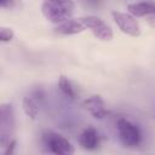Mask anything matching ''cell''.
Instances as JSON below:
<instances>
[{
  "mask_svg": "<svg viewBox=\"0 0 155 155\" xmlns=\"http://www.w3.org/2000/svg\"><path fill=\"white\" fill-rule=\"evenodd\" d=\"M75 11L73 0H44L41 4V12L44 17L54 24H59L71 18Z\"/></svg>",
  "mask_w": 155,
  "mask_h": 155,
  "instance_id": "6da1fadb",
  "label": "cell"
},
{
  "mask_svg": "<svg viewBox=\"0 0 155 155\" xmlns=\"http://www.w3.org/2000/svg\"><path fill=\"white\" fill-rule=\"evenodd\" d=\"M16 132L15 110L11 104H2L0 108V148L5 150L13 140Z\"/></svg>",
  "mask_w": 155,
  "mask_h": 155,
  "instance_id": "7a4b0ae2",
  "label": "cell"
},
{
  "mask_svg": "<svg viewBox=\"0 0 155 155\" xmlns=\"http://www.w3.org/2000/svg\"><path fill=\"white\" fill-rule=\"evenodd\" d=\"M117 134L125 147L134 148L142 142V132L139 127L126 117H120L116 122Z\"/></svg>",
  "mask_w": 155,
  "mask_h": 155,
  "instance_id": "3957f363",
  "label": "cell"
},
{
  "mask_svg": "<svg viewBox=\"0 0 155 155\" xmlns=\"http://www.w3.org/2000/svg\"><path fill=\"white\" fill-rule=\"evenodd\" d=\"M41 139L44 145H46V148L48 149V151L56 155H71L75 151L74 147L67 138L51 130L44 131L41 134Z\"/></svg>",
  "mask_w": 155,
  "mask_h": 155,
  "instance_id": "277c9868",
  "label": "cell"
},
{
  "mask_svg": "<svg viewBox=\"0 0 155 155\" xmlns=\"http://www.w3.org/2000/svg\"><path fill=\"white\" fill-rule=\"evenodd\" d=\"M91 33L101 41H110L113 39V30L110 25L97 16H85L79 18Z\"/></svg>",
  "mask_w": 155,
  "mask_h": 155,
  "instance_id": "5b68a950",
  "label": "cell"
},
{
  "mask_svg": "<svg viewBox=\"0 0 155 155\" xmlns=\"http://www.w3.org/2000/svg\"><path fill=\"white\" fill-rule=\"evenodd\" d=\"M114 22L116 23V25L119 27V29L125 33L128 36L132 38H138L140 35V27L136 19V17H133L131 13H125V12H119V11H114L111 13Z\"/></svg>",
  "mask_w": 155,
  "mask_h": 155,
  "instance_id": "8992f818",
  "label": "cell"
},
{
  "mask_svg": "<svg viewBox=\"0 0 155 155\" xmlns=\"http://www.w3.org/2000/svg\"><path fill=\"white\" fill-rule=\"evenodd\" d=\"M84 108L94 117V119H104L109 111L105 108V103L98 94H92L84 101Z\"/></svg>",
  "mask_w": 155,
  "mask_h": 155,
  "instance_id": "52a82bcc",
  "label": "cell"
},
{
  "mask_svg": "<svg viewBox=\"0 0 155 155\" xmlns=\"http://www.w3.org/2000/svg\"><path fill=\"white\" fill-rule=\"evenodd\" d=\"M99 143H101L99 134L97 130L92 126L85 128L79 137V144L81 145V148L86 150H96L99 147Z\"/></svg>",
  "mask_w": 155,
  "mask_h": 155,
  "instance_id": "ba28073f",
  "label": "cell"
},
{
  "mask_svg": "<svg viewBox=\"0 0 155 155\" xmlns=\"http://www.w3.org/2000/svg\"><path fill=\"white\" fill-rule=\"evenodd\" d=\"M85 29H86V27L80 19L69 18V19L57 24V27L54 28V31L59 35H75V34L82 33Z\"/></svg>",
  "mask_w": 155,
  "mask_h": 155,
  "instance_id": "9c48e42d",
  "label": "cell"
},
{
  "mask_svg": "<svg viewBox=\"0 0 155 155\" xmlns=\"http://www.w3.org/2000/svg\"><path fill=\"white\" fill-rule=\"evenodd\" d=\"M127 10L133 17H144L149 15H155V4L148 1L133 2L127 6Z\"/></svg>",
  "mask_w": 155,
  "mask_h": 155,
  "instance_id": "30bf717a",
  "label": "cell"
},
{
  "mask_svg": "<svg viewBox=\"0 0 155 155\" xmlns=\"http://www.w3.org/2000/svg\"><path fill=\"white\" fill-rule=\"evenodd\" d=\"M22 108H23V111L25 113V115L29 119L35 120L38 117V115H39V104H38V101L33 96H25L23 98Z\"/></svg>",
  "mask_w": 155,
  "mask_h": 155,
  "instance_id": "8fae6325",
  "label": "cell"
},
{
  "mask_svg": "<svg viewBox=\"0 0 155 155\" xmlns=\"http://www.w3.org/2000/svg\"><path fill=\"white\" fill-rule=\"evenodd\" d=\"M58 86H59L61 91H62L67 97H69V98H71V99L75 98V96H76L75 88H74L73 84L70 82V80H69L67 76H64V75H61V76H59Z\"/></svg>",
  "mask_w": 155,
  "mask_h": 155,
  "instance_id": "7c38bea8",
  "label": "cell"
},
{
  "mask_svg": "<svg viewBox=\"0 0 155 155\" xmlns=\"http://www.w3.org/2000/svg\"><path fill=\"white\" fill-rule=\"evenodd\" d=\"M15 36V33L11 28H7V27H2L0 29V40L2 42H8L13 39Z\"/></svg>",
  "mask_w": 155,
  "mask_h": 155,
  "instance_id": "4fadbf2b",
  "label": "cell"
},
{
  "mask_svg": "<svg viewBox=\"0 0 155 155\" xmlns=\"http://www.w3.org/2000/svg\"><path fill=\"white\" fill-rule=\"evenodd\" d=\"M17 0H0V6L2 8H12L16 5Z\"/></svg>",
  "mask_w": 155,
  "mask_h": 155,
  "instance_id": "5bb4252c",
  "label": "cell"
}]
</instances>
